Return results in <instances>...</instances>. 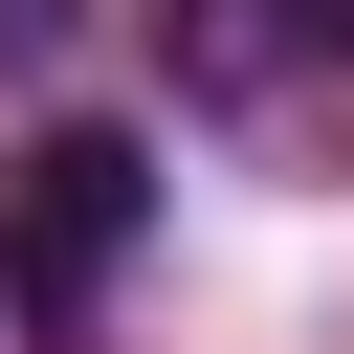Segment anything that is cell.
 Here are the masks:
<instances>
[{
    "mask_svg": "<svg viewBox=\"0 0 354 354\" xmlns=\"http://www.w3.org/2000/svg\"><path fill=\"white\" fill-rule=\"evenodd\" d=\"M133 221H155V155H133L111 111H66V133H22V177H0V288H22L44 332H88L111 266H133Z\"/></svg>",
    "mask_w": 354,
    "mask_h": 354,
    "instance_id": "6da1fadb",
    "label": "cell"
},
{
    "mask_svg": "<svg viewBox=\"0 0 354 354\" xmlns=\"http://www.w3.org/2000/svg\"><path fill=\"white\" fill-rule=\"evenodd\" d=\"M155 22H177L199 111H288L310 66H354V0H155Z\"/></svg>",
    "mask_w": 354,
    "mask_h": 354,
    "instance_id": "7a4b0ae2",
    "label": "cell"
},
{
    "mask_svg": "<svg viewBox=\"0 0 354 354\" xmlns=\"http://www.w3.org/2000/svg\"><path fill=\"white\" fill-rule=\"evenodd\" d=\"M44 44H66V0H0V66H44Z\"/></svg>",
    "mask_w": 354,
    "mask_h": 354,
    "instance_id": "3957f363",
    "label": "cell"
}]
</instances>
